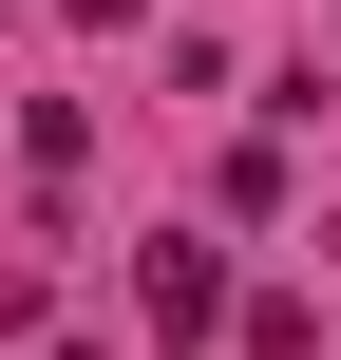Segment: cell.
Segmentation results:
<instances>
[{
  "instance_id": "7a4b0ae2",
  "label": "cell",
  "mask_w": 341,
  "mask_h": 360,
  "mask_svg": "<svg viewBox=\"0 0 341 360\" xmlns=\"http://www.w3.org/2000/svg\"><path fill=\"white\" fill-rule=\"evenodd\" d=\"M76 19H95V38H114V19H152V0H76Z\"/></svg>"
},
{
  "instance_id": "6da1fadb",
  "label": "cell",
  "mask_w": 341,
  "mask_h": 360,
  "mask_svg": "<svg viewBox=\"0 0 341 360\" xmlns=\"http://www.w3.org/2000/svg\"><path fill=\"white\" fill-rule=\"evenodd\" d=\"M133 304H152V342H209V323H247V304H228V266H209L190 228H171V247H133Z\"/></svg>"
}]
</instances>
